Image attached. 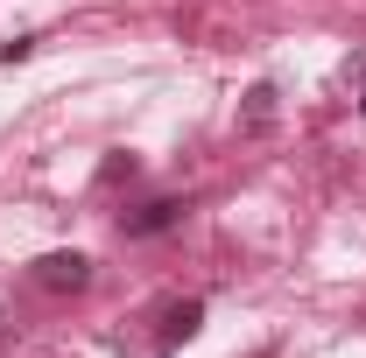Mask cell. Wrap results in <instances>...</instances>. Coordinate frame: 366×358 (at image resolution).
I'll return each instance as SVG.
<instances>
[{
	"instance_id": "5",
	"label": "cell",
	"mask_w": 366,
	"mask_h": 358,
	"mask_svg": "<svg viewBox=\"0 0 366 358\" xmlns=\"http://www.w3.org/2000/svg\"><path fill=\"white\" fill-rule=\"evenodd\" d=\"M360 113H366V91H360Z\"/></svg>"
},
{
	"instance_id": "4",
	"label": "cell",
	"mask_w": 366,
	"mask_h": 358,
	"mask_svg": "<svg viewBox=\"0 0 366 358\" xmlns=\"http://www.w3.org/2000/svg\"><path fill=\"white\" fill-rule=\"evenodd\" d=\"M268 120H274V91H268V85H254V91H247V113H239V127H247V134H261Z\"/></svg>"
},
{
	"instance_id": "1",
	"label": "cell",
	"mask_w": 366,
	"mask_h": 358,
	"mask_svg": "<svg viewBox=\"0 0 366 358\" xmlns=\"http://www.w3.org/2000/svg\"><path fill=\"white\" fill-rule=\"evenodd\" d=\"M148 323H155L148 352H155V358H169L177 344H190V337L204 330V302H197V295H169V302H155V316H148Z\"/></svg>"
},
{
	"instance_id": "3",
	"label": "cell",
	"mask_w": 366,
	"mask_h": 358,
	"mask_svg": "<svg viewBox=\"0 0 366 358\" xmlns=\"http://www.w3.org/2000/svg\"><path fill=\"white\" fill-rule=\"evenodd\" d=\"M183 211H190L183 197H148V204H134V211H120V232H127V239H148V232H169Z\"/></svg>"
},
{
	"instance_id": "2",
	"label": "cell",
	"mask_w": 366,
	"mask_h": 358,
	"mask_svg": "<svg viewBox=\"0 0 366 358\" xmlns=\"http://www.w3.org/2000/svg\"><path fill=\"white\" fill-rule=\"evenodd\" d=\"M29 281L49 288V295H78V288L92 281V260H85V253H43V260L29 267Z\"/></svg>"
}]
</instances>
